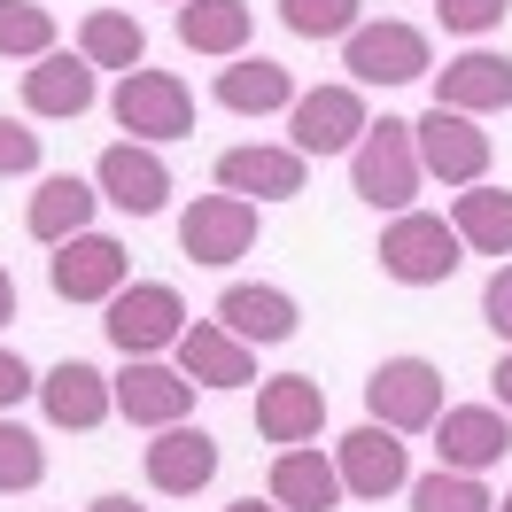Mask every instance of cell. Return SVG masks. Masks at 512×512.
I'll use <instances>...</instances> for the list:
<instances>
[{
	"label": "cell",
	"mask_w": 512,
	"mask_h": 512,
	"mask_svg": "<svg viewBox=\"0 0 512 512\" xmlns=\"http://www.w3.org/2000/svg\"><path fill=\"white\" fill-rule=\"evenodd\" d=\"M373 264H381L396 288H443L450 272L466 264V241H458L450 218H435V210H396L388 233L373 241Z\"/></svg>",
	"instance_id": "6da1fadb"
},
{
	"label": "cell",
	"mask_w": 512,
	"mask_h": 512,
	"mask_svg": "<svg viewBox=\"0 0 512 512\" xmlns=\"http://www.w3.org/2000/svg\"><path fill=\"white\" fill-rule=\"evenodd\" d=\"M419 148H412V125L404 117H381V125H365V140L350 148V187L357 202H373V210H412L419 202Z\"/></svg>",
	"instance_id": "7a4b0ae2"
},
{
	"label": "cell",
	"mask_w": 512,
	"mask_h": 512,
	"mask_svg": "<svg viewBox=\"0 0 512 512\" xmlns=\"http://www.w3.org/2000/svg\"><path fill=\"white\" fill-rule=\"evenodd\" d=\"M109 117L140 140V148H163V140H187L194 132V94L179 70H125L117 78V94H109Z\"/></svg>",
	"instance_id": "3957f363"
},
{
	"label": "cell",
	"mask_w": 512,
	"mask_h": 512,
	"mask_svg": "<svg viewBox=\"0 0 512 512\" xmlns=\"http://www.w3.org/2000/svg\"><path fill=\"white\" fill-rule=\"evenodd\" d=\"M109 311V342L125 357H163V350H179V334H187V295L171 288V280H125V288L101 303Z\"/></svg>",
	"instance_id": "277c9868"
},
{
	"label": "cell",
	"mask_w": 512,
	"mask_h": 512,
	"mask_svg": "<svg viewBox=\"0 0 512 512\" xmlns=\"http://www.w3.org/2000/svg\"><path fill=\"white\" fill-rule=\"evenodd\" d=\"M365 412L396 427V435H419L443 419V365L435 357H381L365 373Z\"/></svg>",
	"instance_id": "5b68a950"
},
{
	"label": "cell",
	"mask_w": 512,
	"mask_h": 512,
	"mask_svg": "<svg viewBox=\"0 0 512 512\" xmlns=\"http://www.w3.org/2000/svg\"><path fill=\"white\" fill-rule=\"evenodd\" d=\"M342 70H350V86H412V78L435 70V47H427L419 24L381 16V24H357L342 39Z\"/></svg>",
	"instance_id": "8992f818"
},
{
	"label": "cell",
	"mask_w": 512,
	"mask_h": 512,
	"mask_svg": "<svg viewBox=\"0 0 512 512\" xmlns=\"http://www.w3.org/2000/svg\"><path fill=\"white\" fill-rule=\"evenodd\" d=\"M412 148H419V171L427 179H443V187H481L489 179V132H481V117H458V109H427L412 125Z\"/></svg>",
	"instance_id": "52a82bcc"
},
{
	"label": "cell",
	"mask_w": 512,
	"mask_h": 512,
	"mask_svg": "<svg viewBox=\"0 0 512 512\" xmlns=\"http://www.w3.org/2000/svg\"><path fill=\"white\" fill-rule=\"evenodd\" d=\"M334 474H342V497L381 505V497H396V489H412V450H404L396 427L365 419V427H350V435L334 443Z\"/></svg>",
	"instance_id": "ba28073f"
},
{
	"label": "cell",
	"mask_w": 512,
	"mask_h": 512,
	"mask_svg": "<svg viewBox=\"0 0 512 512\" xmlns=\"http://www.w3.org/2000/svg\"><path fill=\"white\" fill-rule=\"evenodd\" d=\"M365 94L357 86H311V94H295L288 109V148L295 156H350L357 140H365Z\"/></svg>",
	"instance_id": "9c48e42d"
},
{
	"label": "cell",
	"mask_w": 512,
	"mask_h": 512,
	"mask_svg": "<svg viewBox=\"0 0 512 512\" xmlns=\"http://www.w3.org/2000/svg\"><path fill=\"white\" fill-rule=\"evenodd\" d=\"M125 280H132V256L117 233H70L63 249L47 256V288L63 303H109Z\"/></svg>",
	"instance_id": "30bf717a"
},
{
	"label": "cell",
	"mask_w": 512,
	"mask_h": 512,
	"mask_svg": "<svg viewBox=\"0 0 512 512\" xmlns=\"http://www.w3.org/2000/svg\"><path fill=\"white\" fill-rule=\"evenodd\" d=\"M256 233H264L256 202H241V194H202L187 218H179V249H187L194 264L225 272V264H241V256L256 249Z\"/></svg>",
	"instance_id": "8fae6325"
},
{
	"label": "cell",
	"mask_w": 512,
	"mask_h": 512,
	"mask_svg": "<svg viewBox=\"0 0 512 512\" xmlns=\"http://www.w3.org/2000/svg\"><path fill=\"white\" fill-rule=\"evenodd\" d=\"M94 187H101V202H117L125 218H156L163 202H171V163H163L156 148H140V140H117V148H101Z\"/></svg>",
	"instance_id": "7c38bea8"
},
{
	"label": "cell",
	"mask_w": 512,
	"mask_h": 512,
	"mask_svg": "<svg viewBox=\"0 0 512 512\" xmlns=\"http://www.w3.org/2000/svg\"><path fill=\"white\" fill-rule=\"evenodd\" d=\"M117 412L132 427H179L194 412V381L179 365H163V357H125V373H117Z\"/></svg>",
	"instance_id": "4fadbf2b"
},
{
	"label": "cell",
	"mask_w": 512,
	"mask_h": 512,
	"mask_svg": "<svg viewBox=\"0 0 512 512\" xmlns=\"http://www.w3.org/2000/svg\"><path fill=\"white\" fill-rule=\"evenodd\" d=\"M435 450H443L450 474H489L512 450V412H497V404H443Z\"/></svg>",
	"instance_id": "5bb4252c"
},
{
	"label": "cell",
	"mask_w": 512,
	"mask_h": 512,
	"mask_svg": "<svg viewBox=\"0 0 512 512\" xmlns=\"http://www.w3.org/2000/svg\"><path fill=\"white\" fill-rule=\"evenodd\" d=\"M218 435L210 427H194V419H179V427H156V443H148V489H163V497H194V489H210L218 481Z\"/></svg>",
	"instance_id": "9a60e30c"
},
{
	"label": "cell",
	"mask_w": 512,
	"mask_h": 512,
	"mask_svg": "<svg viewBox=\"0 0 512 512\" xmlns=\"http://www.w3.org/2000/svg\"><path fill=\"white\" fill-rule=\"evenodd\" d=\"M39 412H47V427L94 435L101 419L117 412V388H109V373H94L86 357H63L55 373H39Z\"/></svg>",
	"instance_id": "2e32d148"
},
{
	"label": "cell",
	"mask_w": 512,
	"mask_h": 512,
	"mask_svg": "<svg viewBox=\"0 0 512 512\" xmlns=\"http://www.w3.org/2000/svg\"><path fill=\"white\" fill-rule=\"evenodd\" d=\"M311 179V156L295 148H225L218 156V194H241V202H295Z\"/></svg>",
	"instance_id": "e0dca14e"
},
{
	"label": "cell",
	"mask_w": 512,
	"mask_h": 512,
	"mask_svg": "<svg viewBox=\"0 0 512 512\" xmlns=\"http://www.w3.org/2000/svg\"><path fill=\"white\" fill-rule=\"evenodd\" d=\"M319 427H326V388L311 381V373H280V381H264L256 388V435L264 443H319Z\"/></svg>",
	"instance_id": "ac0fdd59"
},
{
	"label": "cell",
	"mask_w": 512,
	"mask_h": 512,
	"mask_svg": "<svg viewBox=\"0 0 512 512\" xmlns=\"http://www.w3.org/2000/svg\"><path fill=\"white\" fill-rule=\"evenodd\" d=\"M218 326H225V334H241L249 350H272V342H295L303 311H295V295H288V288H264V280H233V288L218 295Z\"/></svg>",
	"instance_id": "d6986e66"
},
{
	"label": "cell",
	"mask_w": 512,
	"mask_h": 512,
	"mask_svg": "<svg viewBox=\"0 0 512 512\" xmlns=\"http://www.w3.org/2000/svg\"><path fill=\"white\" fill-rule=\"evenodd\" d=\"M435 101L458 109V117H489V109H512V63L497 47H466L435 70Z\"/></svg>",
	"instance_id": "ffe728a7"
},
{
	"label": "cell",
	"mask_w": 512,
	"mask_h": 512,
	"mask_svg": "<svg viewBox=\"0 0 512 512\" xmlns=\"http://www.w3.org/2000/svg\"><path fill=\"white\" fill-rule=\"evenodd\" d=\"M179 373H187L194 388H249L256 381V350L241 334H225L218 319H194L187 334H179Z\"/></svg>",
	"instance_id": "44dd1931"
},
{
	"label": "cell",
	"mask_w": 512,
	"mask_h": 512,
	"mask_svg": "<svg viewBox=\"0 0 512 512\" xmlns=\"http://www.w3.org/2000/svg\"><path fill=\"white\" fill-rule=\"evenodd\" d=\"M94 210H101V187H94V179L55 171V179H39L32 210H24V233H32V241H47V249H63L70 233H94Z\"/></svg>",
	"instance_id": "7402d4cb"
},
{
	"label": "cell",
	"mask_w": 512,
	"mask_h": 512,
	"mask_svg": "<svg viewBox=\"0 0 512 512\" xmlns=\"http://www.w3.org/2000/svg\"><path fill=\"white\" fill-rule=\"evenodd\" d=\"M210 94H218V109H233V117H272V109H295V70L272 63V55H233Z\"/></svg>",
	"instance_id": "603a6c76"
},
{
	"label": "cell",
	"mask_w": 512,
	"mask_h": 512,
	"mask_svg": "<svg viewBox=\"0 0 512 512\" xmlns=\"http://www.w3.org/2000/svg\"><path fill=\"white\" fill-rule=\"evenodd\" d=\"M264 497H272L280 512H334V505H342V474H334V458H319L311 443H295V450L272 458Z\"/></svg>",
	"instance_id": "cb8c5ba5"
},
{
	"label": "cell",
	"mask_w": 512,
	"mask_h": 512,
	"mask_svg": "<svg viewBox=\"0 0 512 512\" xmlns=\"http://www.w3.org/2000/svg\"><path fill=\"white\" fill-rule=\"evenodd\" d=\"M24 109L32 117H86L94 109V63L86 55H39L32 70H24Z\"/></svg>",
	"instance_id": "d4e9b609"
},
{
	"label": "cell",
	"mask_w": 512,
	"mask_h": 512,
	"mask_svg": "<svg viewBox=\"0 0 512 512\" xmlns=\"http://www.w3.org/2000/svg\"><path fill=\"white\" fill-rule=\"evenodd\" d=\"M450 233L466 241L474 256H497L505 264L512 256V187H458V202H450Z\"/></svg>",
	"instance_id": "484cf974"
},
{
	"label": "cell",
	"mask_w": 512,
	"mask_h": 512,
	"mask_svg": "<svg viewBox=\"0 0 512 512\" xmlns=\"http://www.w3.org/2000/svg\"><path fill=\"white\" fill-rule=\"evenodd\" d=\"M249 32H256L249 0H187V8H179V39H187L194 55L233 63V55H249Z\"/></svg>",
	"instance_id": "4316f807"
},
{
	"label": "cell",
	"mask_w": 512,
	"mask_h": 512,
	"mask_svg": "<svg viewBox=\"0 0 512 512\" xmlns=\"http://www.w3.org/2000/svg\"><path fill=\"white\" fill-rule=\"evenodd\" d=\"M78 55L94 70H140L148 63V32H140L132 8H94V16L78 24Z\"/></svg>",
	"instance_id": "83f0119b"
},
{
	"label": "cell",
	"mask_w": 512,
	"mask_h": 512,
	"mask_svg": "<svg viewBox=\"0 0 512 512\" xmlns=\"http://www.w3.org/2000/svg\"><path fill=\"white\" fill-rule=\"evenodd\" d=\"M55 55V16L39 0H0V63H39Z\"/></svg>",
	"instance_id": "f1b7e54d"
},
{
	"label": "cell",
	"mask_w": 512,
	"mask_h": 512,
	"mask_svg": "<svg viewBox=\"0 0 512 512\" xmlns=\"http://www.w3.org/2000/svg\"><path fill=\"white\" fill-rule=\"evenodd\" d=\"M412 512H497V497L481 489V474H412Z\"/></svg>",
	"instance_id": "f546056e"
},
{
	"label": "cell",
	"mask_w": 512,
	"mask_h": 512,
	"mask_svg": "<svg viewBox=\"0 0 512 512\" xmlns=\"http://www.w3.org/2000/svg\"><path fill=\"white\" fill-rule=\"evenodd\" d=\"M39 481H47V450H39V435L0 412V497H24V489H39Z\"/></svg>",
	"instance_id": "4dcf8cb0"
},
{
	"label": "cell",
	"mask_w": 512,
	"mask_h": 512,
	"mask_svg": "<svg viewBox=\"0 0 512 512\" xmlns=\"http://www.w3.org/2000/svg\"><path fill=\"white\" fill-rule=\"evenodd\" d=\"M280 24L295 39H350L365 16H357V0H280Z\"/></svg>",
	"instance_id": "1f68e13d"
},
{
	"label": "cell",
	"mask_w": 512,
	"mask_h": 512,
	"mask_svg": "<svg viewBox=\"0 0 512 512\" xmlns=\"http://www.w3.org/2000/svg\"><path fill=\"white\" fill-rule=\"evenodd\" d=\"M435 16H443V32H458V39H481V32H497V24L512 16V0H443Z\"/></svg>",
	"instance_id": "d6a6232c"
},
{
	"label": "cell",
	"mask_w": 512,
	"mask_h": 512,
	"mask_svg": "<svg viewBox=\"0 0 512 512\" xmlns=\"http://www.w3.org/2000/svg\"><path fill=\"white\" fill-rule=\"evenodd\" d=\"M39 171V132L24 117H0V179H32Z\"/></svg>",
	"instance_id": "836d02e7"
},
{
	"label": "cell",
	"mask_w": 512,
	"mask_h": 512,
	"mask_svg": "<svg viewBox=\"0 0 512 512\" xmlns=\"http://www.w3.org/2000/svg\"><path fill=\"white\" fill-rule=\"evenodd\" d=\"M481 319H489V334L512 350V256L489 272V288H481Z\"/></svg>",
	"instance_id": "e575fe53"
},
{
	"label": "cell",
	"mask_w": 512,
	"mask_h": 512,
	"mask_svg": "<svg viewBox=\"0 0 512 512\" xmlns=\"http://www.w3.org/2000/svg\"><path fill=\"white\" fill-rule=\"evenodd\" d=\"M24 396H39V373H32L16 350H0V412H16Z\"/></svg>",
	"instance_id": "d590c367"
},
{
	"label": "cell",
	"mask_w": 512,
	"mask_h": 512,
	"mask_svg": "<svg viewBox=\"0 0 512 512\" xmlns=\"http://www.w3.org/2000/svg\"><path fill=\"white\" fill-rule=\"evenodd\" d=\"M489 404H497V412H512V350L489 365Z\"/></svg>",
	"instance_id": "8d00e7d4"
},
{
	"label": "cell",
	"mask_w": 512,
	"mask_h": 512,
	"mask_svg": "<svg viewBox=\"0 0 512 512\" xmlns=\"http://www.w3.org/2000/svg\"><path fill=\"white\" fill-rule=\"evenodd\" d=\"M16 319V280H8V264H0V326Z\"/></svg>",
	"instance_id": "74e56055"
},
{
	"label": "cell",
	"mask_w": 512,
	"mask_h": 512,
	"mask_svg": "<svg viewBox=\"0 0 512 512\" xmlns=\"http://www.w3.org/2000/svg\"><path fill=\"white\" fill-rule=\"evenodd\" d=\"M86 512H148V505H132V497H94Z\"/></svg>",
	"instance_id": "f35d334b"
},
{
	"label": "cell",
	"mask_w": 512,
	"mask_h": 512,
	"mask_svg": "<svg viewBox=\"0 0 512 512\" xmlns=\"http://www.w3.org/2000/svg\"><path fill=\"white\" fill-rule=\"evenodd\" d=\"M225 512H280V505H272V497H264V505H256V497H241V505H225Z\"/></svg>",
	"instance_id": "ab89813d"
},
{
	"label": "cell",
	"mask_w": 512,
	"mask_h": 512,
	"mask_svg": "<svg viewBox=\"0 0 512 512\" xmlns=\"http://www.w3.org/2000/svg\"><path fill=\"white\" fill-rule=\"evenodd\" d=\"M497 512H512V489H505V497H497Z\"/></svg>",
	"instance_id": "60d3db41"
}]
</instances>
